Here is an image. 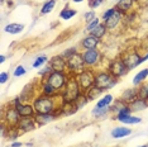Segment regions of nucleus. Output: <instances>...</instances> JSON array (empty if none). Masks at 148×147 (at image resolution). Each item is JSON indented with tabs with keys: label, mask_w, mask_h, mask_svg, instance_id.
Segmentation results:
<instances>
[{
	"label": "nucleus",
	"mask_w": 148,
	"mask_h": 147,
	"mask_svg": "<svg viewBox=\"0 0 148 147\" xmlns=\"http://www.w3.org/2000/svg\"><path fill=\"white\" fill-rule=\"evenodd\" d=\"M103 91H104V90H101L100 88H97V86L94 85L90 89H87L86 91H84V94H85V96L87 98L89 102H92V100L100 98V95L103 94Z\"/></svg>",
	"instance_id": "nucleus-20"
},
{
	"label": "nucleus",
	"mask_w": 148,
	"mask_h": 147,
	"mask_svg": "<svg viewBox=\"0 0 148 147\" xmlns=\"http://www.w3.org/2000/svg\"><path fill=\"white\" fill-rule=\"evenodd\" d=\"M138 98V89H137V86H134V88L132 89H127V90H124L123 91V94L120 95V100H123L124 103H132L133 100H136Z\"/></svg>",
	"instance_id": "nucleus-16"
},
{
	"label": "nucleus",
	"mask_w": 148,
	"mask_h": 147,
	"mask_svg": "<svg viewBox=\"0 0 148 147\" xmlns=\"http://www.w3.org/2000/svg\"><path fill=\"white\" fill-rule=\"evenodd\" d=\"M79 110V106H77L76 102L73 103H62L61 104V112L63 115H72Z\"/></svg>",
	"instance_id": "nucleus-21"
},
{
	"label": "nucleus",
	"mask_w": 148,
	"mask_h": 147,
	"mask_svg": "<svg viewBox=\"0 0 148 147\" xmlns=\"http://www.w3.org/2000/svg\"><path fill=\"white\" fill-rule=\"evenodd\" d=\"M48 61V57H47L46 55H41V56H38V57L36 58V61L33 62V67L34 69H38V67H42L45 63Z\"/></svg>",
	"instance_id": "nucleus-33"
},
{
	"label": "nucleus",
	"mask_w": 148,
	"mask_h": 147,
	"mask_svg": "<svg viewBox=\"0 0 148 147\" xmlns=\"http://www.w3.org/2000/svg\"><path fill=\"white\" fill-rule=\"evenodd\" d=\"M41 93H42V95H46V96H57V95H60L58 91H57V90L53 88V86L49 84L46 79H43L42 82H41Z\"/></svg>",
	"instance_id": "nucleus-17"
},
{
	"label": "nucleus",
	"mask_w": 148,
	"mask_h": 147,
	"mask_svg": "<svg viewBox=\"0 0 148 147\" xmlns=\"http://www.w3.org/2000/svg\"><path fill=\"white\" fill-rule=\"evenodd\" d=\"M132 133V129L127 128V127H116L112 131V137L113 138H123Z\"/></svg>",
	"instance_id": "nucleus-23"
},
{
	"label": "nucleus",
	"mask_w": 148,
	"mask_h": 147,
	"mask_svg": "<svg viewBox=\"0 0 148 147\" xmlns=\"http://www.w3.org/2000/svg\"><path fill=\"white\" fill-rule=\"evenodd\" d=\"M37 126L38 124H37L34 117H21L18 124H16L21 132H31Z\"/></svg>",
	"instance_id": "nucleus-14"
},
{
	"label": "nucleus",
	"mask_w": 148,
	"mask_h": 147,
	"mask_svg": "<svg viewBox=\"0 0 148 147\" xmlns=\"http://www.w3.org/2000/svg\"><path fill=\"white\" fill-rule=\"evenodd\" d=\"M99 24H100V19H99V18H95L94 21H91L90 23H87V25H86V29H85V31H86V32H92L94 29H95Z\"/></svg>",
	"instance_id": "nucleus-34"
},
{
	"label": "nucleus",
	"mask_w": 148,
	"mask_h": 147,
	"mask_svg": "<svg viewBox=\"0 0 148 147\" xmlns=\"http://www.w3.org/2000/svg\"><path fill=\"white\" fill-rule=\"evenodd\" d=\"M122 58H123V61L127 65V67H128L129 71H130V70H134L137 66H139L140 63L143 62V57L137 51L128 52V53H125V55L123 56Z\"/></svg>",
	"instance_id": "nucleus-10"
},
{
	"label": "nucleus",
	"mask_w": 148,
	"mask_h": 147,
	"mask_svg": "<svg viewBox=\"0 0 148 147\" xmlns=\"http://www.w3.org/2000/svg\"><path fill=\"white\" fill-rule=\"evenodd\" d=\"M106 70L110 74H112L114 78H116V79H120V78H123V76H125L127 74H128V71H129L128 67H127V65L124 63L122 57H118V58L112 60L110 63L108 65V69Z\"/></svg>",
	"instance_id": "nucleus-7"
},
{
	"label": "nucleus",
	"mask_w": 148,
	"mask_h": 147,
	"mask_svg": "<svg viewBox=\"0 0 148 147\" xmlns=\"http://www.w3.org/2000/svg\"><path fill=\"white\" fill-rule=\"evenodd\" d=\"M137 1H138V0H137Z\"/></svg>",
	"instance_id": "nucleus-50"
},
{
	"label": "nucleus",
	"mask_w": 148,
	"mask_h": 147,
	"mask_svg": "<svg viewBox=\"0 0 148 147\" xmlns=\"http://www.w3.org/2000/svg\"><path fill=\"white\" fill-rule=\"evenodd\" d=\"M23 29H24V25L23 24H19V23H10V24H8L4 28V31L6 33H9V34H18V33H21Z\"/></svg>",
	"instance_id": "nucleus-26"
},
{
	"label": "nucleus",
	"mask_w": 148,
	"mask_h": 147,
	"mask_svg": "<svg viewBox=\"0 0 148 147\" xmlns=\"http://www.w3.org/2000/svg\"><path fill=\"white\" fill-rule=\"evenodd\" d=\"M82 53V58L84 62H85V66L87 69H94L97 63L101 60V53L97 48L94 49H85Z\"/></svg>",
	"instance_id": "nucleus-9"
},
{
	"label": "nucleus",
	"mask_w": 148,
	"mask_h": 147,
	"mask_svg": "<svg viewBox=\"0 0 148 147\" xmlns=\"http://www.w3.org/2000/svg\"><path fill=\"white\" fill-rule=\"evenodd\" d=\"M138 147H148V145H142V146H138Z\"/></svg>",
	"instance_id": "nucleus-46"
},
{
	"label": "nucleus",
	"mask_w": 148,
	"mask_h": 147,
	"mask_svg": "<svg viewBox=\"0 0 148 147\" xmlns=\"http://www.w3.org/2000/svg\"><path fill=\"white\" fill-rule=\"evenodd\" d=\"M147 76H148V69L140 70V71L138 72L136 76H134V79H133V85H134V86H139L140 84H142V82H144V80L147 79Z\"/></svg>",
	"instance_id": "nucleus-27"
},
{
	"label": "nucleus",
	"mask_w": 148,
	"mask_h": 147,
	"mask_svg": "<svg viewBox=\"0 0 148 147\" xmlns=\"http://www.w3.org/2000/svg\"><path fill=\"white\" fill-rule=\"evenodd\" d=\"M109 110H110V108H97V106H95V108L92 109V115L96 117V118H100V117L109 114Z\"/></svg>",
	"instance_id": "nucleus-32"
},
{
	"label": "nucleus",
	"mask_w": 148,
	"mask_h": 147,
	"mask_svg": "<svg viewBox=\"0 0 148 147\" xmlns=\"http://www.w3.org/2000/svg\"><path fill=\"white\" fill-rule=\"evenodd\" d=\"M103 3H104V0H89V6L91 9H96V8H99Z\"/></svg>",
	"instance_id": "nucleus-39"
},
{
	"label": "nucleus",
	"mask_w": 148,
	"mask_h": 147,
	"mask_svg": "<svg viewBox=\"0 0 148 147\" xmlns=\"http://www.w3.org/2000/svg\"><path fill=\"white\" fill-rule=\"evenodd\" d=\"M5 60H6V57H5L4 55L0 56V63H4V62H5Z\"/></svg>",
	"instance_id": "nucleus-43"
},
{
	"label": "nucleus",
	"mask_w": 148,
	"mask_h": 147,
	"mask_svg": "<svg viewBox=\"0 0 148 147\" xmlns=\"http://www.w3.org/2000/svg\"><path fill=\"white\" fill-rule=\"evenodd\" d=\"M118 147H119V146H118Z\"/></svg>",
	"instance_id": "nucleus-49"
},
{
	"label": "nucleus",
	"mask_w": 148,
	"mask_h": 147,
	"mask_svg": "<svg viewBox=\"0 0 148 147\" xmlns=\"http://www.w3.org/2000/svg\"><path fill=\"white\" fill-rule=\"evenodd\" d=\"M114 102V96L112 94H106L104 95L103 98H100L99 100H97L96 103V106L97 108H110Z\"/></svg>",
	"instance_id": "nucleus-25"
},
{
	"label": "nucleus",
	"mask_w": 148,
	"mask_h": 147,
	"mask_svg": "<svg viewBox=\"0 0 148 147\" xmlns=\"http://www.w3.org/2000/svg\"><path fill=\"white\" fill-rule=\"evenodd\" d=\"M21 146H23L22 142H13L10 145V147H21Z\"/></svg>",
	"instance_id": "nucleus-42"
},
{
	"label": "nucleus",
	"mask_w": 148,
	"mask_h": 147,
	"mask_svg": "<svg viewBox=\"0 0 148 147\" xmlns=\"http://www.w3.org/2000/svg\"><path fill=\"white\" fill-rule=\"evenodd\" d=\"M146 60H148V52H147V55H146V56H143V62L146 61Z\"/></svg>",
	"instance_id": "nucleus-44"
},
{
	"label": "nucleus",
	"mask_w": 148,
	"mask_h": 147,
	"mask_svg": "<svg viewBox=\"0 0 148 147\" xmlns=\"http://www.w3.org/2000/svg\"><path fill=\"white\" fill-rule=\"evenodd\" d=\"M55 6H56V0H47L41 8V14L46 15V14H48V13H51L53 9H55Z\"/></svg>",
	"instance_id": "nucleus-29"
},
{
	"label": "nucleus",
	"mask_w": 148,
	"mask_h": 147,
	"mask_svg": "<svg viewBox=\"0 0 148 147\" xmlns=\"http://www.w3.org/2000/svg\"><path fill=\"white\" fill-rule=\"evenodd\" d=\"M76 52H77V48H76V47H71V48L66 49V51H63V52H62V56H63V57H65V58L67 60V58H70V57H71L72 55H75Z\"/></svg>",
	"instance_id": "nucleus-36"
},
{
	"label": "nucleus",
	"mask_w": 148,
	"mask_h": 147,
	"mask_svg": "<svg viewBox=\"0 0 148 147\" xmlns=\"http://www.w3.org/2000/svg\"><path fill=\"white\" fill-rule=\"evenodd\" d=\"M115 119H118V121L122 122V123H125V124H137V123H140L139 117H134L132 114L118 115V117H115Z\"/></svg>",
	"instance_id": "nucleus-24"
},
{
	"label": "nucleus",
	"mask_w": 148,
	"mask_h": 147,
	"mask_svg": "<svg viewBox=\"0 0 148 147\" xmlns=\"http://www.w3.org/2000/svg\"><path fill=\"white\" fill-rule=\"evenodd\" d=\"M106 32H108L106 25L104 24V23H100V24L97 25L92 32H90V34H92L94 37H96V38H99V39H101L106 34Z\"/></svg>",
	"instance_id": "nucleus-28"
},
{
	"label": "nucleus",
	"mask_w": 148,
	"mask_h": 147,
	"mask_svg": "<svg viewBox=\"0 0 148 147\" xmlns=\"http://www.w3.org/2000/svg\"><path fill=\"white\" fill-rule=\"evenodd\" d=\"M13 105L16 108V110L19 112L21 117H36V109L33 104H28V103H22L21 99L16 98L13 102Z\"/></svg>",
	"instance_id": "nucleus-11"
},
{
	"label": "nucleus",
	"mask_w": 148,
	"mask_h": 147,
	"mask_svg": "<svg viewBox=\"0 0 148 147\" xmlns=\"http://www.w3.org/2000/svg\"><path fill=\"white\" fill-rule=\"evenodd\" d=\"M100 45V39L94 37L92 34H87L85 38L81 41V48L85 51V49H94L97 48V46Z\"/></svg>",
	"instance_id": "nucleus-15"
},
{
	"label": "nucleus",
	"mask_w": 148,
	"mask_h": 147,
	"mask_svg": "<svg viewBox=\"0 0 148 147\" xmlns=\"http://www.w3.org/2000/svg\"><path fill=\"white\" fill-rule=\"evenodd\" d=\"M34 118H36V122L38 126H45L47 123L55 121L57 118V115H56V113L53 112V113H48V114H36Z\"/></svg>",
	"instance_id": "nucleus-19"
},
{
	"label": "nucleus",
	"mask_w": 148,
	"mask_h": 147,
	"mask_svg": "<svg viewBox=\"0 0 148 147\" xmlns=\"http://www.w3.org/2000/svg\"><path fill=\"white\" fill-rule=\"evenodd\" d=\"M84 0H72V3H82Z\"/></svg>",
	"instance_id": "nucleus-45"
},
{
	"label": "nucleus",
	"mask_w": 148,
	"mask_h": 147,
	"mask_svg": "<svg viewBox=\"0 0 148 147\" xmlns=\"http://www.w3.org/2000/svg\"><path fill=\"white\" fill-rule=\"evenodd\" d=\"M19 119H21V114L13 104L9 105L6 110H3V123L8 127H16Z\"/></svg>",
	"instance_id": "nucleus-8"
},
{
	"label": "nucleus",
	"mask_w": 148,
	"mask_h": 147,
	"mask_svg": "<svg viewBox=\"0 0 148 147\" xmlns=\"http://www.w3.org/2000/svg\"><path fill=\"white\" fill-rule=\"evenodd\" d=\"M61 99V95L57 96H46V95H39L33 99L32 104L36 109L37 114H48L53 113L61 105L57 104V100Z\"/></svg>",
	"instance_id": "nucleus-1"
},
{
	"label": "nucleus",
	"mask_w": 148,
	"mask_h": 147,
	"mask_svg": "<svg viewBox=\"0 0 148 147\" xmlns=\"http://www.w3.org/2000/svg\"><path fill=\"white\" fill-rule=\"evenodd\" d=\"M114 12H115V6H114V8H110V9H108V10H105V12H104V14L101 15V19H103L104 22H105L106 19H108V18H109L110 15L113 14Z\"/></svg>",
	"instance_id": "nucleus-40"
},
{
	"label": "nucleus",
	"mask_w": 148,
	"mask_h": 147,
	"mask_svg": "<svg viewBox=\"0 0 148 147\" xmlns=\"http://www.w3.org/2000/svg\"><path fill=\"white\" fill-rule=\"evenodd\" d=\"M123 16H124V13L122 10H119V9L115 6V12H114L113 14L104 22V24L106 25V28L109 29V31H113V29H115L116 27L122 23Z\"/></svg>",
	"instance_id": "nucleus-12"
},
{
	"label": "nucleus",
	"mask_w": 148,
	"mask_h": 147,
	"mask_svg": "<svg viewBox=\"0 0 148 147\" xmlns=\"http://www.w3.org/2000/svg\"><path fill=\"white\" fill-rule=\"evenodd\" d=\"M0 1H1V3H4V1H5V0H0Z\"/></svg>",
	"instance_id": "nucleus-47"
},
{
	"label": "nucleus",
	"mask_w": 148,
	"mask_h": 147,
	"mask_svg": "<svg viewBox=\"0 0 148 147\" xmlns=\"http://www.w3.org/2000/svg\"><path fill=\"white\" fill-rule=\"evenodd\" d=\"M85 69H86V66L82 58V53L76 52L70 58H67V71H69V75L77 76Z\"/></svg>",
	"instance_id": "nucleus-4"
},
{
	"label": "nucleus",
	"mask_w": 148,
	"mask_h": 147,
	"mask_svg": "<svg viewBox=\"0 0 148 147\" xmlns=\"http://www.w3.org/2000/svg\"><path fill=\"white\" fill-rule=\"evenodd\" d=\"M138 88V98L148 100V82H142Z\"/></svg>",
	"instance_id": "nucleus-31"
},
{
	"label": "nucleus",
	"mask_w": 148,
	"mask_h": 147,
	"mask_svg": "<svg viewBox=\"0 0 148 147\" xmlns=\"http://www.w3.org/2000/svg\"><path fill=\"white\" fill-rule=\"evenodd\" d=\"M77 81H79L80 86H81L82 91H86L91 86L95 85V70L94 69H85L76 76Z\"/></svg>",
	"instance_id": "nucleus-5"
},
{
	"label": "nucleus",
	"mask_w": 148,
	"mask_h": 147,
	"mask_svg": "<svg viewBox=\"0 0 148 147\" xmlns=\"http://www.w3.org/2000/svg\"><path fill=\"white\" fill-rule=\"evenodd\" d=\"M116 78L110 74L109 71H96L95 72V86L100 88L101 90H108L110 88H113L114 85L118 82Z\"/></svg>",
	"instance_id": "nucleus-3"
},
{
	"label": "nucleus",
	"mask_w": 148,
	"mask_h": 147,
	"mask_svg": "<svg viewBox=\"0 0 148 147\" xmlns=\"http://www.w3.org/2000/svg\"><path fill=\"white\" fill-rule=\"evenodd\" d=\"M129 108H130V110H132V113L144 110L146 108H148V100L137 98L136 100H133L132 103H129Z\"/></svg>",
	"instance_id": "nucleus-18"
},
{
	"label": "nucleus",
	"mask_w": 148,
	"mask_h": 147,
	"mask_svg": "<svg viewBox=\"0 0 148 147\" xmlns=\"http://www.w3.org/2000/svg\"><path fill=\"white\" fill-rule=\"evenodd\" d=\"M25 72H27L25 69L23 67L22 65H19V66H16L15 70H14V76H15V78H19V76H23V75H24Z\"/></svg>",
	"instance_id": "nucleus-37"
},
{
	"label": "nucleus",
	"mask_w": 148,
	"mask_h": 147,
	"mask_svg": "<svg viewBox=\"0 0 148 147\" xmlns=\"http://www.w3.org/2000/svg\"><path fill=\"white\" fill-rule=\"evenodd\" d=\"M51 72H53V70H52V67H51V66H49V63H48V65L45 66V67H43L42 70H39L38 75H39V76H42L43 79H46L47 76H48Z\"/></svg>",
	"instance_id": "nucleus-35"
},
{
	"label": "nucleus",
	"mask_w": 148,
	"mask_h": 147,
	"mask_svg": "<svg viewBox=\"0 0 148 147\" xmlns=\"http://www.w3.org/2000/svg\"><path fill=\"white\" fill-rule=\"evenodd\" d=\"M137 3V0H119V1L116 3V8L119 9V10H122L124 14L128 13L130 10V9L134 6V4Z\"/></svg>",
	"instance_id": "nucleus-22"
},
{
	"label": "nucleus",
	"mask_w": 148,
	"mask_h": 147,
	"mask_svg": "<svg viewBox=\"0 0 148 147\" xmlns=\"http://www.w3.org/2000/svg\"><path fill=\"white\" fill-rule=\"evenodd\" d=\"M49 66L53 71L67 72V60L62 55H56L49 58Z\"/></svg>",
	"instance_id": "nucleus-13"
},
{
	"label": "nucleus",
	"mask_w": 148,
	"mask_h": 147,
	"mask_svg": "<svg viewBox=\"0 0 148 147\" xmlns=\"http://www.w3.org/2000/svg\"><path fill=\"white\" fill-rule=\"evenodd\" d=\"M147 47H148V41H147Z\"/></svg>",
	"instance_id": "nucleus-48"
},
{
	"label": "nucleus",
	"mask_w": 148,
	"mask_h": 147,
	"mask_svg": "<svg viewBox=\"0 0 148 147\" xmlns=\"http://www.w3.org/2000/svg\"><path fill=\"white\" fill-rule=\"evenodd\" d=\"M77 14V12L75 10V9H71V8H65L63 10H61V13H60V16L63 19V21H69V19L73 18Z\"/></svg>",
	"instance_id": "nucleus-30"
},
{
	"label": "nucleus",
	"mask_w": 148,
	"mask_h": 147,
	"mask_svg": "<svg viewBox=\"0 0 148 147\" xmlns=\"http://www.w3.org/2000/svg\"><path fill=\"white\" fill-rule=\"evenodd\" d=\"M84 18H85V22H86V23H90L91 21H94V19L96 18V16H95V12H94V10H90V12L85 13Z\"/></svg>",
	"instance_id": "nucleus-38"
},
{
	"label": "nucleus",
	"mask_w": 148,
	"mask_h": 147,
	"mask_svg": "<svg viewBox=\"0 0 148 147\" xmlns=\"http://www.w3.org/2000/svg\"><path fill=\"white\" fill-rule=\"evenodd\" d=\"M8 80H9V74L1 72V75H0V84H5Z\"/></svg>",
	"instance_id": "nucleus-41"
},
{
	"label": "nucleus",
	"mask_w": 148,
	"mask_h": 147,
	"mask_svg": "<svg viewBox=\"0 0 148 147\" xmlns=\"http://www.w3.org/2000/svg\"><path fill=\"white\" fill-rule=\"evenodd\" d=\"M46 80L57 90V91L61 93L62 90H63V88L66 86V84H67L69 76H67V72L53 71V72H51L48 76H47Z\"/></svg>",
	"instance_id": "nucleus-6"
},
{
	"label": "nucleus",
	"mask_w": 148,
	"mask_h": 147,
	"mask_svg": "<svg viewBox=\"0 0 148 147\" xmlns=\"http://www.w3.org/2000/svg\"><path fill=\"white\" fill-rule=\"evenodd\" d=\"M82 90L80 86L79 81H77L76 76L69 75V80H67V84L63 88V90L60 93L62 99V103H73L76 102L80 96L82 95Z\"/></svg>",
	"instance_id": "nucleus-2"
}]
</instances>
